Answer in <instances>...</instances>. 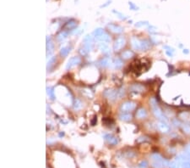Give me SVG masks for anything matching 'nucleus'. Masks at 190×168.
I'll return each mask as SVG.
<instances>
[{
    "mask_svg": "<svg viewBox=\"0 0 190 168\" xmlns=\"http://www.w3.org/2000/svg\"><path fill=\"white\" fill-rule=\"evenodd\" d=\"M150 105L152 107V110H153V113L155 115V116L156 118H158L160 121H163V122H166V118L165 117L163 112L161 111V110L159 108V106L157 105V102L156 100V99L152 98L150 101Z\"/></svg>",
    "mask_w": 190,
    "mask_h": 168,
    "instance_id": "nucleus-1",
    "label": "nucleus"
},
{
    "mask_svg": "<svg viewBox=\"0 0 190 168\" xmlns=\"http://www.w3.org/2000/svg\"><path fill=\"white\" fill-rule=\"evenodd\" d=\"M143 61H134L132 65V69H133V71H135L136 73H141L143 72L145 70H147L149 65L147 64L149 63H145L142 62Z\"/></svg>",
    "mask_w": 190,
    "mask_h": 168,
    "instance_id": "nucleus-2",
    "label": "nucleus"
},
{
    "mask_svg": "<svg viewBox=\"0 0 190 168\" xmlns=\"http://www.w3.org/2000/svg\"><path fill=\"white\" fill-rule=\"evenodd\" d=\"M136 105L135 103L132 102V101H126L124 103L122 104L121 105V110L123 112H129V111H132L135 109Z\"/></svg>",
    "mask_w": 190,
    "mask_h": 168,
    "instance_id": "nucleus-3",
    "label": "nucleus"
},
{
    "mask_svg": "<svg viewBox=\"0 0 190 168\" xmlns=\"http://www.w3.org/2000/svg\"><path fill=\"white\" fill-rule=\"evenodd\" d=\"M126 44V40L123 37H119L118 38H117L113 44V49L115 51H118L121 48H123L124 45Z\"/></svg>",
    "mask_w": 190,
    "mask_h": 168,
    "instance_id": "nucleus-4",
    "label": "nucleus"
},
{
    "mask_svg": "<svg viewBox=\"0 0 190 168\" xmlns=\"http://www.w3.org/2000/svg\"><path fill=\"white\" fill-rule=\"evenodd\" d=\"M104 95L110 100H115L118 99V90H106L104 92Z\"/></svg>",
    "mask_w": 190,
    "mask_h": 168,
    "instance_id": "nucleus-5",
    "label": "nucleus"
},
{
    "mask_svg": "<svg viewBox=\"0 0 190 168\" xmlns=\"http://www.w3.org/2000/svg\"><path fill=\"white\" fill-rule=\"evenodd\" d=\"M80 62H81V60H80V57H77V56L76 57H73V58L69 59V61H68V63L66 65V69L67 70L71 69V68H73L74 66L78 65L79 64H80Z\"/></svg>",
    "mask_w": 190,
    "mask_h": 168,
    "instance_id": "nucleus-6",
    "label": "nucleus"
},
{
    "mask_svg": "<svg viewBox=\"0 0 190 168\" xmlns=\"http://www.w3.org/2000/svg\"><path fill=\"white\" fill-rule=\"evenodd\" d=\"M104 138L105 140L111 145H116L117 143H118V140L116 137H114L113 135L112 134H106L104 136Z\"/></svg>",
    "mask_w": 190,
    "mask_h": 168,
    "instance_id": "nucleus-7",
    "label": "nucleus"
},
{
    "mask_svg": "<svg viewBox=\"0 0 190 168\" xmlns=\"http://www.w3.org/2000/svg\"><path fill=\"white\" fill-rule=\"evenodd\" d=\"M53 50H54V44H53V42L51 40V38H49V41L48 39H46V55H51L53 53Z\"/></svg>",
    "mask_w": 190,
    "mask_h": 168,
    "instance_id": "nucleus-8",
    "label": "nucleus"
},
{
    "mask_svg": "<svg viewBox=\"0 0 190 168\" xmlns=\"http://www.w3.org/2000/svg\"><path fill=\"white\" fill-rule=\"evenodd\" d=\"M158 128L161 133H167L170 130V127L168 126V124L166 123V122H163V121H160V122L158 123Z\"/></svg>",
    "mask_w": 190,
    "mask_h": 168,
    "instance_id": "nucleus-9",
    "label": "nucleus"
},
{
    "mask_svg": "<svg viewBox=\"0 0 190 168\" xmlns=\"http://www.w3.org/2000/svg\"><path fill=\"white\" fill-rule=\"evenodd\" d=\"M95 38H96L97 41L101 42V43H108V42H110V37H109V35H108L107 33H106V32H104L102 35H100V36H98V37H95Z\"/></svg>",
    "mask_w": 190,
    "mask_h": 168,
    "instance_id": "nucleus-10",
    "label": "nucleus"
},
{
    "mask_svg": "<svg viewBox=\"0 0 190 168\" xmlns=\"http://www.w3.org/2000/svg\"><path fill=\"white\" fill-rule=\"evenodd\" d=\"M131 44L134 49L141 50V40H139L136 37H133L131 39Z\"/></svg>",
    "mask_w": 190,
    "mask_h": 168,
    "instance_id": "nucleus-11",
    "label": "nucleus"
},
{
    "mask_svg": "<svg viewBox=\"0 0 190 168\" xmlns=\"http://www.w3.org/2000/svg\"><path fill=\"white\" fill-rule=\"evenodd\" d=\"M147 116L146 110L144 108H139L136 112V117L139 119H144Z\"/></svg>",
    "mask_w": 190,
    "mask_h": 168,
    "instance_id": "nucleus-12",
    "label": "nucleus"
},
{
    "mask_svg": "<svg viewBox=\"0 0 190 168\" xmlns=\"http://www.w3.org/2000/svg\"><path fill=\"white\" fill-rule=\"evenodd\" d=\"M130 89L132 92L134 93H143L145 91V88L141 84H133L130 88Z\"/></svg>",
    "mask_w": 190,
    "mask_h": 168,
    "instance_id": "nucleus-13",
    "label": "nucleus"
},
{
    "mask_svg": "<svg viewBox=\"0 0 190 168\" xmlns=\"http://www.w3.org/2000/svg\"><path fill=\"white\" fill-rule=\"evenodd\" d=\"M108 28L110 29V31H112L114 33H121L123 31V28L119 26L114 25V24H110L108 25Z\"/></svg>",
    "mask_w": 190,
    "mask_h": 168,
    "instance_id": "nucleus-14",
    "label": "nucleus"
},
{
    "mask_svg": "<svg viewBox=\"0 0 190 168\" xmlns=\"http://www.w3.org/2000/svg\"><path fill=\"white\" fill-rule=\"evenodd\" d=\"M99 64L102 67H107L112 64V60L109 57H106L99 61Z\"/></svg>",
    "mask_w": 190,
    "mask_h": 168,
    "instance_id": "nucleus-15",
    "label": "nucleus"
},
{
    "mask_svg": "<svg viewBox=\"0 0 190 168\" xmlns=\"http://www.w3.org/2000/svg\"><path fill=\"white\" fill-rule=\"evenodd\" d=\"M119 118H120V120H122V121H124V122H129V121H130L132 118V116L131 114H129V113H125V112H123V113H121L120 115H119Z\"/></svg>",
    "mask_w": 190,
    "mask_h": 168,
    "instance_id": "nucleus-16",
    "label": "nucleus"
},
{
    "mask_svg": "<svg viewBox=\"0 0 190 168\" xmlns=\"http://www.w3.org/2000/svg\"><path fill=\"white\" fill-rule=\"evenodd\" d=\"M98 48L99 49L104 53V54H109L110 53V48H108V46L106 45V43H101L99 45H98Z\"/></svg>",
    "mask_w": 190,
    "mask_h": 168,
    "instance_id": "nucleus-17",
    "label": "nucleus"
},
{
    "mask_svg": "<svg viewBox=\"0 0 190 168\" xmlns=\"http://www.w3.org/2000/svg\"><path fill=\"white\" fill-rule=\"evenodd\" d=\"M134 55L133 52L131 51V50H125L122 53V57L124 59V60H129L132 58L133 56Z\"/></svg>",
    "mask_w": 190,
    "mask_h": 168,
    "instance_id": "nucleus-18",
    "label": "nucleus"
},
{
    "mask_svg": "<svg viewBox=\"0 0 190 168\" xmlns=\"http://www.w3.org/2000/svg\"><path fill=\"white\" fill-rule=\"evenodd\" d=\"M69 51H70V48H69V47H63V48H62L60 49V55L63 56V57H66V56L69 54Z\"/></svg>",
    "mask_w": 190,
    "mask_h": 168,
    "instance_id": "nucleus-19",
    "label": "nucleus"
},
{
    "mask_svg": "<svg viewBox=\"0 0 190 168\" xmlns=\"http://www.w3.org/2000/svg\"><path fill=\"white\" fill-rule=\"evenodd\" d=\"M46 93H47V95L49 96V98H51V99H55L54 91H53V88H46Z\"/></svg>",
    "mask_w": 190,
    "mask_h": 168,
    "instance_id": "nucleus-20",
    "label": "nucleus"
},
{
    "mask_svg": "<svg viewBox=\"0 0 190 168\" xmlns=\"http://www.w3.org/2000/svg\"><path fill=\"white\" fill-rule=\"evenodd\" d=\"M150 48V43L147 40H141V50H147Z\"/></svg>",
    "mask_w": 190,
    "mask_h": 168,
    "instance_id": "nucleus-21",
    "label": "nucleus"
},
{
    "mask_svg": "<svg viewBox=\"0 0 190 168\" xmlns=\"http://www.w3.org/2000/svg\"><path fill=\"white\" fill-rule=\"evenodd\" d=\"M113 65H114V67H115L116 69H120V68L123 66V61H122V60L117 58V59L114 61V62H113Z\"/></svg>",
    "mask_w": 190,
    "mask_h": 168,
    "instance_id": "nucleus-22",
    "label": "nucleus"
},
{
    "mask_svg": "<svg viewBox=\"0 0 190 168\" xmlns=\"http://www.w3.org/2000/svg\"><path fill=\"white\" fill-rule=\"evenodd\" d=\"M55 61H56V57H52V58H50L49 61H47V65H46L47 69H49L51 66H53V65H54Z\"/></svg>",
    "mask_w": 190,
    "mask_h": 168,
    "instance_id": "nucleus-23",
    "label": "nucleus"
},
{
    "mask_svg": "<svg viewBox=\"0 0 190 168\" xmlns=\"http://www.w3.org/2000/svg\"><path fill=\"white\" fill-rule=\"evenodd\" d=\"M104 32H105V31H103V29H102V28H98V29H96V30L94 31L93 34H94L95 37H98V36L102 35V34L104 33Z\"/></svg>",
    "mask_w": 190,
    "mask_h": 168,
    "instance_id": "nucleus-24",
    "label": "nucleus"
},
{
    "mask_svg": "<svg viewBox=\"0 0 190 168\" xmlns=\"http://www.w3.org/2000/svg\"><path fill=\"white\" fill-rule=\"evenodd\" d=\"M67 37V33L65 31H62L59 36H58V40L59 41H63Z\"/></svg>",
    "mask_w": 190,
    "mask_h": 168,
    "instance_id": "nucleus-25",
    "label": "nucleus"
},
{
    "mask_svg": "<svg viewBox=\"0 0 190 168\" xmlns=\"http://www.w3.org/2000/svg\"><path fill=\"white\" fill-rule=\"evenodd\" d=\"M182 127H183V130L185 133H190V124L185 123V124H183V125L182 126Z\"/></svg>",
    "mask_w": 190,
    "mask_h": 168,
    "instance_id": "nucleus-26",
    "label": "nucleus"
},
{
    "mask_svg": "<svg viewBox=\"0 0 190 168\" xmlns=\"http://www.w3.org/2000/svg\"><path fill=\"white\" fill-rule=\"evenodd\" d=\"M82 106V103L79 100V99H75V101H74V105H73V108L75 109V110H79V109H80Z\"/></svg>",
    "mask_w": 190,
    "mask_h": 168,
    "instance_id": "nucleus-27",
    "label": "nucleus"
},
{
    "mask_svg": "<svg viewBox=\"0 0 190 168\" xmlns=\"http://www.w3.org/2000/svg\"><path fill=\"white\" fill-rule=\"evenodd\" d=\"M83 41H84L85 44H86V43H93V38H92V37L87 35L86 37H85V38L83 39Z\"/></svg>",
    "mask_w": 190,
    "mask_h": 168,
    "instance_id": "nucleus-28",
    "label": "nucleus"
},
{
    "mask_svg": "<svg viewBox=\"0 0 190 168\" xmlns=\"http://www.w3.org/2000/svg\"><path fill=\"white\" fill-rule=\"evenodd\" d=\"M182 167L183 168H190V161H186L182 163Z\"/></svg>",
    "mask_w": 190,
    "mask_h": 168,
    "instance_id": "nucleus-29",
    "label": "nucleus"
},
{
    "mask_svg": "<svg viewBox=\"0 0 190 168\" xmlns=\"http://www.w3.org/2000/svg\"><path fill=\"white\" fill-rule=\"evenodd\" d=\"M147 167V162L146 161H142L140 164H139V167L143 168V167Z\"/></svg>",
    "mask_w": 190,
    "mask_h": 168,
    "instance_id": "nucleus-30",
    "label": "nucleus"
},
{
    "mask_svg": "<svg viewBox=\"0 0 190 168\" xmlns=\"http://www.w3.org/2000/svg\"><path fill=\"white\" fill-rule=\"evenodd\" d=\"M185 151H186L185 153H187L188 154H189L190 155V144H189V145L186 146V148H185Z\"/></svg>",
    "mask_w": 190,
    "mask_h": 168,
    "instance_id": "nucleus-31",
    "label": "nucleus"
}]
</instances>
